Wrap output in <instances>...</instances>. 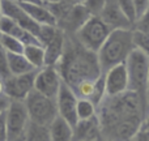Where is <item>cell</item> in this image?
Listing matches in <instances>:
<instances>
[{
	"instance_id": "obj_39",
	"label": "cell",
	"mask_w": 149,
	"mask_h": 141,
	"mask_svg": "<svg viewBox=\"0 0 149 141\" xmlns=\"http://www.w3.org/2000/svg\"><path fill=\"white\" fill-rule=\"evenodd\" d=\"M3 16V12H1V0H0V18H1Z\"/></svg>"
},
{
	"instance_id": "obj_19",
	"label": "cell",
	"mask_w": 149,
	"mask_h": 141,
	"mask_svg": "<svg viewBox=\"0 0 149 141\" xmlns=\"http://www.w3.org/2000/svg\"><path fill=\"white\" fill-rule=\"evenodd\" d=\"M22 54L34 67V69H41L45 67V49L42 44H26Z\"/></svg>"
},
{
	"instance_id": "obj_17",
	"label": "cell",
	"mask_w": 149,
	"mask_h": 141,
	"mask_svg": "<svg viewBox=\"0 0 149 141\" xmlns=\"http://www.w3.org/2000/svg\"><path fill=\"white\" fill-rule=\"evenodd\" d=\"M49 132L51 141H71L73 139V127L60 115H56L49 124Z\"/></svg>"
},
{
	"instance_id": "obj_32",
	"label": "cell",
	"mask_w": 149,
	"mask_h": 141,
	"mask_svg": "<svg viewBox=\"0 0 149 141\" xmlns=\"http://www.w3.org/2000/svg\"><path fill=\"white\" fill-rule=\"evenodd\" d=\"M132 1L135 4V8H136L137 17L149 7V0H132Z\"/></svg>"
},
{
	"instance_id": "obj_15",
	"label": "cell",
	"mask_w": 149,
	"mask_h": 141,
	"mask_svg": "<svg viewBox=\"0 0 149 141\" xmlns=\"http://www.w3.org/2000/svg\"><path fill=\"white\" fill-rule=\"evenodd\" d=\"M0 33H5L9 35L17 38L18 41H21L24 44H41L34 34H31L30 31L25 30L24 28H21L17 22L12 20V18L7 17L3 15L0 18Z\"/></svg>"
},
{
	"instance_id": "obj_16",
	"label": "cell",
	"mask_w": 149,
	"mask_h": 141,
	"mask_svg": "<svg viewBox=\"0 0 149 141\" xmlns=\"http://www.w3.org/2000/svg\"><path fill=\"white\" fill-rule=\"evenodd\" d=\"M20 5L34 21H37L41 25L43 24L56 25V18L49 8V5L43 4V3H24Z\"/></svg>"
},
{
	"instance_id": "obj_8",
	"label": "cell",
	"mask_w": 149,
	"mask_h": 141,
	"mask_svg": "<svg viewBox=\"0 0 149 141\" xmlns=\"http://www.w3.org/2000/svg\"><path fill=\"white\" fill-rule=\"evenodd\" d=\"M63 78L55 65H45L37 69L34 77V90L49 98L55 99L59 93Z\"/></svg>"
},
{
	"instance_id": "obj_29",
	"label": "cell",
	"mask_w": 149,
	"mask_h": 141,
	"mask_svg": "<svg viewBox=\"0 0 149 141\" xmlns=\"http://www.w3.org/2000/svg\"><path fill=\"white\" fill-rule=\"evenodd\" d=\"M103 3H105V0H85L82 4L89 10L90 15H100L101 9L103 7Z\"/></svg>"
},
{
	"instance_id": "obj_23",
	"label": "cell",
	"mask_w": 149,
	"mask_h": 141,
	"mask_svg": "<svg viewBox=\"0 0 149 141\" xmlns=\"http://www.w3.org/2000/svg\"><path fill=\"white\" fill-rule=\"evenodd\" d=\"M105 95H106L105 80H103V73H102L101 76H98L97 78L94 80V85H93V90H92V94H90L89 99L92 101V102L95 105V107H97V106L102 102Z\"/></svg>"
},
{
	"instance_id": "obj_13",
	"label": "cell",
	"mask_w": 149,
	"mask_h": 141,
	"mask_svg": "<svg viewBox=\"0 0 149 141\" xmlns=\"http://www.w3.org/2000/svg\"><path fill=\"white\" fill-rule=\"evenodd\" d=\"M72 140H103L97 115L89 119L77 120V123L73 126Z\"/></svg>"
},
{
	"instance_id": "obj_37",
	"label": "cell",
	"mask_w": 149,
	"mask_h": 141,
	"mask_svg": "<svg viewBox=\"0 0 149 141\" xmlns=\"http://www.w3.org/2000/svg\"><path fill=\"white\" fill-rule=\"evenodd\" d=\"M42 1L49 5V4H56V3H60V1H63V0H42Z\"/></svg>"
},
{
	"instance_id": "obj_41",
	"label": "cell",
	"mask_w": 149,
	"mask_h": 141,
	"mask_svg": "<svg viewBox=\"0 0 149 141\" xmlns=\"http://www.w3.org/2000/svg\"><path fill=\"white\" fill-rule=\"evenodd\" d=\"M85 0H77V3H84Z\"/></svg>"
},
{
	"instance_id": "obj_34",
	"label": "cell",
	"mask_w": 149,
	"mask_h": 141,
	"mask_svg": "<svg viewBox=\"0 0 149 141\" xmlns=\"http://www.w3.org/2000/svg\"><path fill=\"white\" fill-rule=\"evenodd\" d=\"M12 1L17 3V4H24V3H43L42 0H12Z\"/></svg>"
},
{
	"instance_id": "obj_38",
	"label": "cell",
	"mask_w": 149,
	"mask_h": 141,
	"mask_svg": "<svg viewBox=\"0 0 149 141\" xmlns=\"http://www.w3.org/2000/svg\"><path fill=\"white\" fill-rule=\"evenodd\" d=\"M0 94H4V93H3V80L0 78Z\"/></svg>"
},
{
	"instance_id": "obj_2",
	"label": "cell",
	"mask_w": 149,
	"mask_h": 141,
	"mask_svg": "<svg viewBox=\"0 0 149 141\" xmlns=\"http://www.w3.org/2000/svg\"><path fill=\"white\" fill-rule=\"evenodd\" d=\"M135 49L132 39V28L111 29L107 38L98 49L97 59L101 72H106L109 68L124 63L128 54Z\"/></svg>"
},
{
	"instance_id": "obj_1",
	"label": "cell",
	"mask_w": 149,
	"mask_h": 141,
	"mask_svg": "<svg viewBox=\"0 0 149 141\" xmlns=\"http://www.w3.org/2000/svg\"><path fill=\"white\" fill-rule=\"evenodd\" d=\"M56 68L71 89L84 81H93L102 74L97 54L85 49L73 34H65L64 52Z\"/></svg>"
},
{
	"instance_id": "obj_6",
	"label": "cell",
	"mask_w": 149,
	"mask_h": 141,
	"mask_svg": "<svg viewBox=\"0 0 149 141\" xmlns=\"http://www.w3.org/2000/svg\"><path fill=\"white\" fill-rule=\"evenodd\" d=\"M5 124H7V140H24L26 127L29 124V115L24 101H9V105L5 110Z\"/></svg>"
},
{
	"instance_id": "obj_21",
	"label": "cell",
	"mask_w": 149,
	"mask_h": 141,
	"mask_svg": "<svg viewBox=\"0 0 149 141\" xmlns=\"http://www.w3.org/2000/svg\"><path fill=\"white\" fill-rule=\"evenodd\" d=\"M76 114H77V120L89 119L93 118L97 114V107L89 98H79L76 106Z\"/></svg>"
},
{
	"instance_id": "obj_24",
	"label": "cell",
	"mask_w": 149,
	"mask_h": 141,
	"mask_svg": "<svg viewBox=\"0 0 149 141\" xmlns=\"http://www.w3.org/2000/svg\"><path fill=\"white\" fill-rule=\"evenodd\" d=\"M132 39H134V44L136 49L141 50L143 52L149 55V34L148 33L132 29Z\"/></svg>"
},
{
	"instance_id": "obj_40",
	"label": "cell",
	"mask_w": 149,
	"mask_h": 141,
	"mask_svg": "<svg viewBox=\"0 0 149 141\" xmlns=\"http://www.w3.org/2000/svg\"><path fill=\"white\" fill-rule=\"evenodd\" d=\"M65 1H68V3H77V0H65Z\"/></svg>"
},
{
	"instance_id": "obj_26",
	"label": "cell",
	"mask_w": 149,
	"mask_h": 141,
	"mask_svg": "<svg viewBox=\"0 0 149 141\" xmlns=\"http://www.w3.org/2000/svg\"><path fill=\"white\" fill-rule=\"evenodd\" d=\"M119 5H120L123 13L126 15V17L130 20V22L134 26L135 21L137 18V13H136V8H135V4L132 0H118Z\"/></svg>"
},
{
	"instance_id": "obj_20",
	"label": "cell",
	"mask_w": 149,
	"mask_h": 141,
	"mask_svg": "<svg viewBox=\"0 0 149 141\" xmlns=\"http://www.w3.org/2000/svg\"><path fill=\"white\" fill-rule=\"evenodd\" d=\"M24 140L29 141H50V132L49 126H42L29 120V124L26 127Z\"/></svg>"
},
{
	"instance_id": "obj_11",
	"label": "cell",
	"mask_w": 149,
	"mask_h": 141,
	"mask_svg": "<svg viewBox=\"0 0 149 141\" xmlns=\"http://www.w3.org/2000/svg\"><path fill=\"white\" fill-rule=\"evenodd\" d=\"M106 95H118L128 90V76L124 63L114 65L103 72Z\"/></svg>"
},
{
	"instance_id": "obj_36",
	"label": "cell",
	"mask_w": 149,
	"mask_h": 141,
	"mask_svg": "<svg viewBox=\"0 0 149 141\" xmlns=\"http://www.w3.org/2000/svg\"><path fill=\"white\" fill-rule=\"evenodd\" d=\"M148 113H149V74H148V84H147V114Z\"/></svg>"
},
{
	"instance_id": "obj_27",
	"label": "cell",
	"mask_w": 149,
	"mask_h": 141,
	"mask_svg": "<svg viewBox=\"0 0 149 141\" xmlns=\"http://www.w3.org/2000/svg\"><path fill=\"white\" fill-rule=\"evenodd\" d=\"M132 29H136V30L144 31V33L149 34V7L136 18Z\"/></svg>"
},
{
	"instance_id": "obj_33",
	"label": "cell",
	"mask_w": 149,
	"mask_h": 141,
	"mask_svg": "<svg viewBox=\"0 0 149 141\" xmlns=\"http://www.w3.org/2000/svg\"><path fill=\"white\" fill-rule=\"evenodd\" d=\"M9 98L7 97L5 94H0V113L4 110H7L8 105H9Z\"/></svg>"
},
{
	"instance_id": "obj_10",
	"label": "cell",
	"mask_w": 149,
	"mask_h": 141,
	"mask_svg": "<svg viewBox=\"0 0 149 141\" xmlns=\"http://www.w3.org/2000/svg\"><path fill=\"white\" fill-rule=\"evenodd\" d=\"M1 12L4 16L12 18L15 22H17L21 28H24L25 30L30 31L34 35H38L41 24H38L37 21H34L25 10L22 9L20 4L12 1V0H1Z\"/></svg>"
},
{
	"instance_id": "obj_5",
	"label": "cell",
	"mask_w": 149,
	"mask_h": 141,
	"mask_svg": "<svg viewBox=\"0 0 149 141\" xmlns=\"http://www.w3.org/2000/svg\"><path fill=\"white\" fill-rule=\"evenodd\" d=\"M29 115V120L42 126H49L58 115L56 102L52 98L41 94L37 90H31L24 99Z\"/></svg>"
},
{
	"instance_id": "obj_7",
	"label": "cell",
	"mask_w": 149,
	"mask_h": 141,
	"mask_svg": "<svg viewBox=\"0 0 149 141\" xmlns=\"http://www.w3.org/2000/svg\"><path fill=\"white\" fill-rule=\"evenodd\" d=\"M37 69L22 74H9L3 80V93L9 99L24 101L34 89V77Z\"/></svg>"
},
{
	"instance_id": "obj_22",
	"label": "cell",
	"mask_w": 149,
	"mask_h": 141,
	"mask_svg": "<svg viewBox=\"0 0 149 141\" xmlns=\"http://www.w3.org/2000/svg\"><path fill=\"white\" fill-rule=\"evenodd\" d=\"M0 43L7 52H15V54H22L25 47V44L21 41L5 33H0Z\"/></svg>"
},
{
	"instance_id": "obj_12",
	"label": "cell",
	"mask_w": 149,
	"mask_h": 141,
	"mask_svg": "<svg viewBox=\"0 0 149 141\" xmlns=\"http://www.w3.org/2000/svg\"><path fill=\"white\" fill-rule=\"evenodd\" d=\"M100 16L111 29L116 28H132V24L123 13L118 0H105Z\"/></svg>"
},
{
	"instance_id": "obj_35",
	"label": "cell",
	"mask_w": 149,
	"mask_h": 141,
	"mask_svg": "<svg viewBox=\"0 0 149 141\" xmlns=\"http://www.w3.org/2000/svg\"><path fill=\"white\" fill-rule=\"evenodd\" d=\"M140 127H143V128H149V113L144 116V119H143V123H141V126H140Z\"/></svg>"
},
{
	"instance_id": "obj_25",
	"label": "cell",
	"mask_w": 149,
	"mask_h": 141,
	"mask_svg": "<svg viewBox=\"0 0 149 141\" xmlns=\"http://www.w3.org/2000/svg\"><path fill=\"white\" fill-rule=\"evenodd\" d=\"M56 29H58L56 25H47V24L41 25L39 31H38V35H37L39 43H41L42 46L49 43V42L52 39V37L55 35V33H56Z\"/></svg>"
},
{
	"instance_id": "obj_3",
	"label": "cell",
	"mask_w": 149,
	"mask_h": 141,
	"mask_svg": "<svg viewBox=\"0 0 149 141\" xmlns=\"http://www.w3.org/2000/svg\"><path fill=\"white\" fill-rule=\"evenodd\" d=\"M128 76V90L137 93L147 107V84L149 74V55L135 47L124 62Z\"/></svg>"
},
{
	"instance_id": "obj_30",
	"label": "cell",
	"mask_w": 149,
	"mask_h": 141,
	"mask_svg": "<svg viewBox=\"0 0 149 141\" xmlns=\"http://www.w3.org/2000/svg\"><path fill=\"white\" fill-rule=\"evenodd\" d=\"M132 140L134 141H149V128H143V127H140L139 131L132 137Z\"/></svg>"
},
{
	"instance_id": "obj_31",
	"label": "cell",
	"mask_w": 149,
	"mask_h": 141,
	"mask_svg": "<svg viewBox=\"0 0 149 141\" xmlns=\"http://www.w3.org/2000/svg\"><path fill=\"white\" fill-rule=\"evenodd\" d=\"M7 140V124H5V110L0 113V141Z\"/></svg>"
},
{
	"instance_id": "obj_14",
	"label": "cell",
	"mask_w": 149,
	"mask_h": 141,
	"mask_svg": "<svg viewBox=\"0 0 149 141\" xmlns=\"http://www.w3.org/2000/svg\"><path fill=\"white\" fill-rule=\"evenodd\" d=\"M65 33L60 28L56 29V33L47 44H45V65H55L60 62L64 52Z\"/></svg>"
},
{
	"instance_id": "obj_9",
	"label": "cell",
	"mask_w": 149,
	"mask_h": 141,
	"mask_svg": "<svg viewBox=\"0 0 149 141\" xmlns=\"http://www.w3.org/2000/svg\"><path fill=\"white\" fill-rule=\"evenodd\" d=\"M77 99L79 98L74 94V92L63 81L62 85H60L59 93H58L56 98H55L58 115L64 118L72 127L77 123V114H76Z\"/></svg>"
},
{
	"instance_id": "obj_18",
	"label": "cell",
	"mask_w": 149,
	"mask_h": 141,
	"mask_svg": "<svg viewBox=\"0 0 149 141\" xmlns=\"http://www.w3.org/2000/svg\"><path fill=\"white\" fill-rule=\"evenodd\" d=\"M8 68L10 74H22L34 71V67L29 63L24 54L8 52Z\"/></svg>"
},
{
	"instance_id": "obj_28",
	"label": "cell",
	"mask_w": 149,
	"mask_h": 141,
	"mask_svg": "<svg viewBox=\"0 0 149 141\" xmlns=\"http://www.w3.org/2000/svg\"><path fill=\"white\" fill-rule=\"evenodd\" d=\"M9 68H8V52L0 43V78L4 80L9 76Z\"/></svg>"
},
{
	"instance_id": "obj_4",
	"label": "cell",
	"mask_w": 149,
	"mask_h": 141,
	"mask_svg": "<svg viewBox=\"0 0 149 141\" xmlns=\"http://www.w3.org/2000/svg\"><path fill=\"white\" fill-rule=\"evenodd\" d=\"M111 28L98 15H90L73 34L76 39L93 52H97L101 44L107 38Z\"/></svg>"
}]
</instances>
